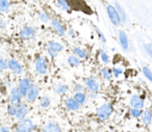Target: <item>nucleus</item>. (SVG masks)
Here are the masks:
<instances>
[{"mask_svg": "<svg viewBox=\"0 0 152 132\" xmlns=\"http://www.w3.org/2000/svg\"><path fill=\"white\" fill-rule=\"evenodd\" d=\"M114 111V107L110 103H104L101 106H99L96 109V115L100 121H106L110 117Z\"/></svg>", "mask_w": 152, "mask_h": 132, "instance_id": "obj_1", "label": "nucleus"}, {"mask_svg": "<svg viewBox=\"0 0 152 132\" xmlns=\"http://www.w3.org/2000/svg\"><path fill=\"white\" fill-rule=\"evenodd\" d=\"M38 130V126L30 119H24L16 126V132H34Z\"/></svg>", "mask_w": 152, "mask_h": 132, "instance_id": "obj_2", "label": "nucleus"}, {"mask_svg": "<svg viewBox=\"0 0 152 132\" xmlns=\"http://www.w3.org/2000/svg\"><path fill=\"white\" fill-rule=\"evenodd\" d=\"M106 13H107L108 19H110V21L112 22V24L114 26H120L121 24H122L120 16L117 13L114 5H110V4L107 5V7H106Z\"/></svg>", "mask_w": 152, "mask_h": 132, "instance_id": "obj_3", "label": "nucleus"}, {"mask_svg": "<svg viewBox=\"0 0 152 132\" xmlns=\"http://www.w3.org/2000/svg\"><path fill=\"white\" fill-rule=\"evenodd\" d=\"M34 67H36V71L38 72L40 75H45V74H47V71H48V61H47L46 57L39 56L38 58L36 59Z\"/></svg>", "mask_w": 152, "mask_h": 132, "instance_id": "obj_4", "label": "nucleus"}, {"mask_svg": "<svg viewBox=\"0 0 152 132\" xmlns=\"http://www.w3.org/2000/svg\"><path fill=\"white\" fill-rule=\"evenodd\" d=\"M64 50V46L58 42H54V41H50L48 42L47 45V52L51 57H55L59 52Z\"/></svg>", "mask_w": 152, "mask_h": 132, "instance_id": "obj_5", "label": "nucleus"}, {"mask_svg": "<svg viewBox=\"0 0 152 132\" xmlns=\"http://www.w3.org/2000/svg\"><path fill=\"white\" fill-rule=\"evenodd\" d=\"M129 104L132 108L143 109L145 107V99L140 95H133V96L130 97Z\"/></svg>", "mask_w": 152, "mask_h": 132, "instance_id": "obj_6", "label": "nucleus"}, {"mask_svg": "<svg viewBox=\"0 0 152 132\" xmlns=\"http://www.w3.org/2000/svg\"><path fill=\"white\" fill-rule=\"evenodd\" d=\"M27 112H28V108H27V105L25 103H20L16 106V119L18 121H22L26 117L27 115Z\"/></svg>", "mask_w": 152, "mask_h": 132, "instance_id": "obj_7", "label": "nucleus"}, {"mask_svg": "<svg viewBox=\"0 0 152 132\" xmlns=\"http://www.w3.org/2000/svg\"><path fill=\"white\" fill-rule=\"evenodd\" d=\"M83 84H85V86L90 92H93V93L99 92V83H98L94 78H92V77L85 78V79H83Z\"/></svg>", "mask_w": 152, "mask_h": 132, "instance_id": "obj_8", "label": "nucleus"}, {"mask_svg": "<svg viewBox=\"0 0 152 132\" xmlns=\"http://www.w3.org/2000/svg\"><path fill=\"white\" fill-rule=\"evenodd\" d=\"M50 23H51L52 28L54 29V31L56 32L58 36H66V29H65V27H64L63 23H61L59 20L52 19V20H50Z\"/></svg>", "mask_w": 152, "mask_h": 132, "instance_id": "obj_9", "label": "nucleus"}, {"mask_svg": "<svg viewBox=\"0 0 152 132\" xmlns=\"http://www.w3.org/2000/svg\"><path fill=\"white\" fill-rule=\"evenodd\" d=\"M42 132H63V130L56 122L50 121L44 125V127L42 128Z\"/></svg>", "mask_w": 152, "mask_h": 132, "instance_id": "obj_10", "label": "nucleus"}, {"mask_svg": "<svg viewBox=\"0 0 152 132\" xmlns=\"http://www.w3.org/2000/svg\"><path fill=\"white\" fill-rule=\"evenodd\" d=\"M30 86H31V81H30L29 78H24V79H22L21 81H20L18 88H19L22 97H26V94H27V92L29 90Z\"/></svg>", "mask_w": 152, "mask_h": 132, "instance_id": "obj_11", "label": "nucleus"}, {"mask_svg": "<svg viewBox=\"0 0 152 132\" xmlns=\"http://www.w3.org/2000/svg\"><path fill=\"white\" fill-rule=\"evenodd\" d=\"M39 94H40V90H39V88L34 84H31L29 90L26 94V99H27L28 102H34V101L38 99Z\"/></svg>", "mask_w": 152, "mask_h": 132, "instance_id": "obj_12", "label": "nucleus"}, {"mask_svg": "<svg viewBox=\"0 0 152 132\" xmlns=\"http://www.w3.org/2000/svg\"><path fill=\"white\" fill-rule=\"evenodd\" d=\"M21 99H22V95L20 93L19 88H13L11 90V103L12 105H15L17 106L18 104L21 103Z\"/></svg>", "mask_w": 152, "mask_h": 132, "instance_id": "obj_13", "label": "nucleus"}, {"mask_svg": "<svg viewBox=\"0 0 152 132\" xmlns=\"http://www.w3.org/2000/svg\"><path fill=\"white\" fill-rule=\"evenodd\" d=\"M118 38H119V43H120L121 47L124 51L128 50L129 47V42H128V36H127L126 32L124 30H119L118 31Z\"/></svg>", "mask_w": 152, "mask_h": 132, "instance_id": "obj_14", "label": "nucleus"}, {"mask_svg": "<svg viewBox=\"0 0 152 132\" xmlns=\"http://www.w3.org/2000/svg\"><path fill=\"white\" fill-rule=\"evenodd\" d=\"M34 36H36V29L34 27H30V26H26L20 31V36L23 40H29V39L34 38Z\"/></svg>", "mask_w": 152, "mask_h": 132, "instance_id": "obj_15", "label": "nucleus"}, {"mask_svg": "<svg viewBox=\"0 0 152 132\" xmlns=\"http://www.w3.org/2000/svg\"><path fill=\"white\" fill-rule=\"evenodd\" d=\"M65 106H66V108L70 111H76L80 108V105L76 102L75 99L71 98V97H69V98H67L65 100Z\"/></svg>", "mask_w": 152, "mask_h": 132, "instance_id": "obj_16", "label": "nucleus"}, {"mask_svg": "<svg viewBox=\"0 0 152 132\" xmlns=\"http://www.w3.org/2000/svg\"><path fill=\"white\" fill-rule=\"evenodd\" d=\"M7 66H9L10 69H11L12 71L16 74H21L22 72H23V69H22V66L20 65V63L14 58L9 59V61H7Z\"/></svg>", "mask_w": 152, "mask_h": 132, "instance_id": "obj_17", "label": "nucleus"}, {"mask_svg": "<svg viewBox=\"0 0 152 132\" xmlns=\"http://www.w3.org/2000/svg\"><path fill=\"white\" fill-rule=\"evenodd\" d=\"M142 122L145 126L151 125V120H152V111L150 109H145L142 112Z\"/></svg>", "mask_w": 152, "mask_h": 132, "instance_id": "obj_18", "label": "nucleus"}, {"mask_svg": "<svg viewBox=\"0 0 152 132\" xmlns=\"http://www.w3.org/2000/svg\"><path fill=\"white\" fill-rule=\"evenodd\" d=\"M115 9H116L117 13L119 14L120 16V19L122 21V23H126L127 22V15H126V12L124 11V9L122 7V5L120 4L119 2H115Z\"/></svg>", "mask_w": 152, "mask_h": 132, "instance_id": "obj_19", "label": "nucleus"}, {"mask_svg": "<svg viewBox=\"0 0 152 132\" xmlns=\"http://www.w3.org/2000/svg\"><path fill=\"white\" fill-rule=\"evenodd\" d=\"M74 99L76 100V102L78 103L79 105H85L86 103H87V101H88V96L85 94L83 92H81V93H75V95H74V97H73Z\"/></svg>", "mask_w": 152, "mask_h": 132, "instance_id": "obj_20", "label": "nucleus"}, {"mask_svg": "<svg viewBox=\"0 0 152 132\" xmlns=\"http://www.w3.org/2000/svg\"><path fill=\"white\" fill-rule=\"evenodd\" d=\"M73 53H74V55H76V56L80 59H87L88 56H89L87 51L83 48H79V47H74Z\"/></svg>", "mask_w": 152, "mask_h": 132, "instance_id": "obj_21", "label": "nucleus"}, {"mask_svg": "<svg viewBox=\"0 0 152 132\" xmlns=\"http://www.w3.org/2000/svg\"><path fill=\"white\" fill-rule=\"evenodd\" d=\"M67 61L68 63H69V66H71V67L73 68H76V67H79L81 63V61L80 58H78V57L76 56V55H69L67 58Z\"/></svg>", "mask_w": 152, "mask_h": 132, "instance_id": "obj_22", "label": "nucleus"}, {"mask_svg": "<svg viewBox=\"0 0 152 132\" xmlns=\"http://www.w3.org/2000/svg\"><path fill=\"white\" fill-rule=\"evenodd\" d=\"M54 92L57 95H65L69 92V88H68L67 84L65 83H58L54 88Z\"/></svg>", "mask_w": 152, "mask_h": 132, "instance_id": "obj_23", "label": "nucleus"}, {"mask_svg": "<svg viewBox=\"0 0 152 132\" xmlns=\"http://www.w3.org/2000/svg\"><path fill=\"white\" fill-rule=\"evenodd\" d=\"M100 75L103 79L105 80H110L113 78V72H112V69H110L108 67H104L101 69L100 71Z\"/></svg>", "mask_w": 152, "mask_h": 132, "instance_id": "obj_24", "label": "nucleus"}, {"mask_svg": "<svg viewBox=\"0 0 152 132\" xmlns=\"http://www.w3.org/2000/svg\"><path fill=\"white\" fill-rule=\"evenodd\" d=\"M142 72H143L144 76H145V77L152 83V71L151 70H150L147 66H143V67H142Z\"/></svg>", "mask_w": 152, "mask_h": 132, "instance_id": "obj_25", "label": "nucleus"}, {"mask_svg": "<svg viewBox=\"0 0 152 132\" xmlns=\"http://www.w3.org/2000/svg\"><path fill=\"white\" fill-rule=\"evenodd\" d=\"M51 105V100L49 99V97H42L40 99V106L42 108H48Z\"/></svg>", "mask_w": 152, "mask_h": 132, "instance_id": "obj_26", "label": "nucleus"}, {"mask_svg": "<svg viewBox=\"0 0 152 132\" xmlns=\"http://www.w3.org/2000/svg\"><path fill=\"white\" fill-rule=\"evenodd\" d=\"M142 112H143V109L132 108V107L129 109V113H130L131 117H134V119H139V117H141Z\"/></svg>", "mask_w": 152, "mask_h": 132, "instance_id": "obj_27", "label": "nucleus"}, {"mask_svg": "<svg viewBox=\"0 0 152 132\" xmlns=\"http://www.w3.org/2000/svg\"><path fill=\"white\" fill-rule=\"evenodd\" d=\"M57 4H58L59 9H61L63 11H66V12L70 11V5L67 0H57Z\"/></svg>", "mask_w": 152, "mask_h": 132, "instance_id": "obj_28", "label": "nucleus"}, {"mask_svg": "<svg viewBox=\"0 0 152 132\" xmlns=\"http://www.w3.org/2000/svg\"><path fill=\"white\" fill-rule=\"evenodd\" d=\"M99 54H100V58H101L102 63H105V65L110 63V56H108L107 53H106L105 51L103 50V49H100V50H99Z\"/></svg>", "mask_w": 152, "mask_h": 132, "instance_id": "obj_29", "label": "nucleus"}, {"mask_svg": "<svg viewBox=\"0 0 152 132\" xmlns=\"http://www.w3.org/2000/svg\"><path fill=\"white\" fill-rule=\"evenodd\" d=\"M10 9V2L7 0H0V12H7Z\"/></svg>", "mask_w": 152, "mask_h": 132, "instance_id": "obj_30", "label": "nucleus"}, {"mask_svg": "<svg viewBox=\"0 0 152 132\" xmlns=\"http://www.w3.org/2000/svg\"><path fill=\"white\" fill-rule=\"evenodd\" d=\"M94 27V29H95V31H96V34H98V36H99V39H100V41H101L103 44H105L106 43V38L104 36V34H103V32L101 31V30L99 29V28L97 27V26H93Z\"/></svg>", "mask_w": 152, "mask_h": 132, "instance_id": "obj_31", "label": "nucleus"}, {"mask_svg": "<svg viewBox=\"0 0 152 132\" xmlns=\"http://www.w3.org/2000/svg\"><path fill=\"white\" fill-rule=\"evenodd\" d=\"M40 19H41V21H42V22L47 23V22L50 21V16H49L46 12H41V13H40Z\"/></svg>", "mask_w": 152, "mask_h": 132, "instance_id": "obj_32", "label": "nucleus"}, {"mask_svg": "<svg viewBox=\"0 0 152 132\" xmlns=\"http://www.w3.org/2000/svg\"><path fill=\"white\" fill-rule=\"evenodd\" d=\"M112 72H113V77H116V78L120 77V76L123 74L122 69H120V68H117V67L113 68Z\"/></svg>", "mask_w": 152, "mask_h": 132, "instance_id": "obj_33", "label": "nucleus"}, {"mask_svg": "<svg viewBox=\"0 0 152 132\" xmlns=\"http://www.w3.org/2000/svg\"><path fill=\"white\" fill-rule=\"evenodd\" d=\"M144 48H145V51L147 52V54L152 58V43H147V44H145L144 45Z\"/></svg>", "mask_w": 152, "mask_h": 132, "instance_id": "obj_34", "label": "nucleus"}, {"mask_svg": "<svg viewBox=\"0 0 152 132\" xmlns=\"http://www.w3.org/2000/svg\"><path fill=\"white\" fill-rule=\"evenodd\" d=\"M7 113H9V115H11V117H15L16 115V106L15 105H10V106L7 107Z\"/></svg>", "mask_w": 152, "mask_h": 132, "instance_id": "obj_35", "label": "nucleus"}, {"mask_svg": "<svg viewBox=\"0 0 152 132\" xmlns=\"http://www.w3.org/2000/svg\"><path fill=\"white\" fill-rule=\"evenodd\" d=\"M73 90H74V92H75V93H81V92H83L85 88H83V85H81L80 83H75V84H74Z\"/></svg>", "mask_w": 152, "mask_h": 132, "instance_id": "obj_36", "label": "nucleus"}, {"mask_svg": "<svg viewBox=\"0 0 152 132\" xmlns=\"http://www.w3.org/2000/svg\"><path fill=\"white\" fill-rule=\"evenodd\" d=\"M7 68H9L7 61L2 58H0V70H5V69H7Z\"/></svg>", "mask_w": 152, "mask_h": 132, "instance_id": "obj_37", "label": "nucleus"}, {"mask_svg": "<svg viewBox=\"0 0 152 132\" xmlns=\"http://www.w3.org/2000/svg\"><path fill=\"white\" fill-rule=\"evenodd\" d=\"M88 98L92 99V100H95V99L97 98V93L90 92V94H89V96H88Z\"/></svg>", "mask_w": 152, "mask_h": 132, "instance_id": "obj_38", "label": "nucleus"}, {"mask_svg": "<svg viewBox=\"0 0 152 132\" xmlns=\"http://www.w3.org/2000/svg\"><path fill=\"white\" fill-rule=\"evenodd\" d=\"M0 132H10V128L5 126H0Z\"/></svg>", "mask_w": 152, "mask_h": 132, "instance_id": "obj_39", "label": "nucleus"}, {"mask_svg": "<svg viewBox=\"0 0 152 132\" xmlns=\"http://www.w3.org/2000/svg\"><path fill=\"white\" fill-rule=\"evenodd\" d=\"M4 27H5V22L0 19V28H4Z\"/></svg>", "mask_w": 152, "mask_h": 132, "instance_id": "obj_40", "label": "nucleus"}, {"mask_svg": "<svg viewBox=\"0 0 152 132\" xmlns=\"http://www.w3.org/2000/svg\"><path fill=\"white\" fill-rule=\"evenodd\" d=\"M69 34H70L71 36H75V31H74L73 29H70V30H69Z\"/></svg>", "mask_w": 152, "mask_h": 132, "instance_id": "obj_41", "label": "nucleus"}, {"mask_svg": "<svg viewBox=\"0 0 152 132\" xmlns=\"http://www.w3.org/2000/svg\"><path fill=\"white\" fill-rule=\"evenodd\" d=\"M151 125H152V120H151Z\"/></svg>", "mask_w": 152, "mask_h": 132, "instance_id": "obj_42", "label": "nucleus"}]
</instances>
